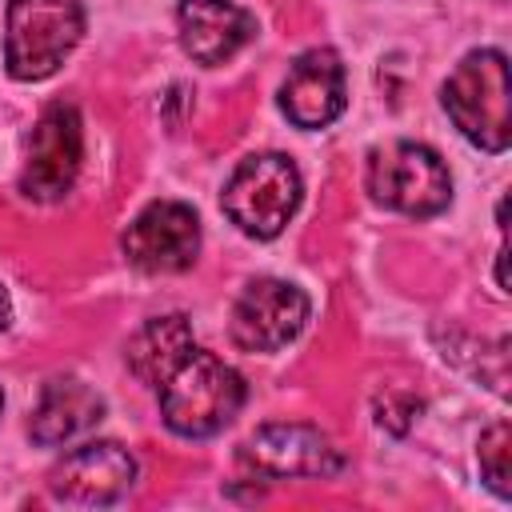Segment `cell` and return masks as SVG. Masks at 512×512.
I'll return each instance as SVG.
<instances>
[{"label":"cell","instance_id":"cell-1","mask_svg":"<svg viewBox=\"0 0 512 512\" xmlns=\"http://www.w3.org/2000/svg\"><path fill=\"white\" fill-rule=\"evenodd\" d=\"M244 408V376L216 352L192 348L160 384V416L176 436L204 440Z\"/></svg>","mask_w":512,"mask_h":512},{"label":"cell","instance_id":"cell-2","mask_svg":"<svg viewBox=\"0 0 512 512\" xmlns=\"http://www.w3.org/2000/svg\"><path fill=\"white\" fill-rule=\"evenodd\" d=\"M444 112L460 128L464 140H472L484 152H504L512 140V88H508V56L500 48H476L468 52L452 76L444 80Z\"/></svg>","mask_w":512,"mask_h":512},{"label":"cell","instance_id":"cell-3","mask_svg":"<svg viewBox=\"0 0 512 512\" xmlns=\"http://www.w3.org/2000/svg\"><path fill=\"white\" fill-rule=\"evenodd\" d=\"M84 36L80 0H8L4 64L12 80H48Z\"/></svg>","mask_w":512,"mask_h":512},{"label":"cell","instance_id":"cell-4","mask_svg":"<svg viewBox=\"0 0 512 512\" xmlns=\"http://www.w3.org/2000/svg\"><path fill=\"white\" fill-rule=\"evenodd\" d=\"M300 192H304V184L288 156L256 152L232 168V176L224 184V212L244 236L272 240L292 220Z\"/></svg>","mask_w":512,"mask_h":512},{"label":"cell","instance_id":"cell-5","mask_svg":"<svg viewBox=\"0 0 512 512\" xmlns=\"http://www.w3.org/2000/svg\"><path fill=\"white\" fill-rule=\"evenodd\" d=\"M368 192L376 204L404 216H436L452 200V176L444 160L416 140L384 144L368 156Z\"/></svg>","mask_w":512,"mask_h":512},{"label":"cell","instance_id":"cell-6","mask_svg":"<svg viewBox=\"0 0 512 512\" xmlns=\"http://www.w3.org/2000/svg\"><path fill=\"white\" fill-rule=\"evenodd\" d=\"M236 464L248 476L292 480V476H336L344 468V456L312 424H264L236 448Z\"/></svg>","mask_w":512,"mask_h":512},{"label":"cell","instance_id":"cell-7","mask_svg":"<svg viewBox=\"0 0 512 512\" xmlns=\"http://www.w3.org/2000/svg\"><path fill=\"white\" fill-rule=\"evenodd\" d=\"M80 160H84V124L76 104H48L32 128V148H28V164L20 176V192L28 200L52 204L60 200L76 176H80Z\"/></svg>","mask_w":512,"mask_h":512},{"label":"cell","instance_id":"cell-8","mask_svg":"<svg viewBox=\"0 0 512 512\" xmlns=\"http://www.w3.org/2000/svg\"><path fill=\"white\" fill-rule=\"evenodd\" d=\"M136 456L116 440H92L64 452L48 472V496L76 508H104L132 492Z\"/></svg>","mask_w":512,"mask_h":512},{"label":"cell","instance_id":"cell-9","mask_svg":"<svg viewBox=\"0 0 512 512\" xmlns=\"http://www.w3.org/2000/svg\"><path fill=\"white\" fill-rule=\"evenodd\" d=\"M304 320H308V296L288 280L260 276L236 296L228 332L244 352H276L300 336Z\"/></svg>","mask_w":512,"mask_h":512},{"label":"cell","instance_id":"cell-10","mask_svg":"<svg viewBox=\"0 0 512 512\" xmlns=\"http://www.w3.org/2000/svg\"><path fill=\"white\" fill-rule=\"evenodd\" d=\"M200 252V220L180 200H152L124 232V256L140 272H184Z\"/></svg>","mask_w":512,"mask_h":512},{"label":"cell","instance_id":"cell-11","mask_svg":"<svg viewBox=\"0 0 512 512\" xmlns=\"http://www.w3.org/2000/svg\"><path fill=\"white\" fill-rule=\"evenodd\" d=\"M348 104L344 64L332 48H308L292 60L280 84V112L296 128H328Z\"/></svg>","mask_w":512,"mask_h":512},{"label":"cell","instance_id":"cell-12","mask_svg":"<svg viewBox=\"0 0 512 512\" xmlns=\"http://www.w3.org/2000/svg\"><path fill=\"white\" fill-rule=\"evenodd\" d=\"M180 48L196 64H228L256 36V16L232 0H180L176 8Z\"/></svg>","mask_w":512,"mask_h":512},{"label":"cell","instance_id":"cell-13","mask_svg":"<svg viewBox=\"0 0 512 512\" xmlns=\"http://www.w3.org/2000/svg\"><path fill=\"white\" fill-rule=\"evenodd\" d=\"M100 420H104V396L76 376H56L44 384L28 432L40 448H56V444L84 436Z\"/></svg>","mask_w":512,"mask_h":512},{"label":"cell","instance_id":"cell-14","mask_svg":"<svg viewBox=\"0 0 512 512\" xmlns=\"http://www.w3.org/2000/svg\"><path fill=\"white\" fill-rule=\"evenodd\" d=\"M192 348H196V344H192V324H188V316L172 312V316L148 320V324L128 340L124 360H128V372H132L140 384L160 388V384L168 380V372H172Z\"/></svg>","mask_w":512,"mask_h":512},{"label":"cell","instance_id":"cell-15","mask_svg":"<svg viewBox=\"0 0 512 512\" xmlns=\"http://www.w3.org/2000/svg\"><path fill=\"white\" fill-rule=\"evenodd\" d=\"M476 460H480L484 484H488L500 500H508V496H512V428H508V420H496L492 428L480 432Z\"/></svg>","mask_w":512,"mask_h":512},{"label":"cell","instance_id":"cell-16","mask_svg":"<svg viewBox=\"0 0 512 512\" xmlns=\"http://www.w3.org/2000/svg\"><path fill=\"white\" fill-rule=\"evenodd\" d=\"M416 412H420V400L408 396V392H384L376 400V424L388 428V432H396V436H404L412 428Z\"/></svg>","mask_w":512,"mask_h":512},{"label":"cell","instance_id":"cell-17","mask_svg":"<svg viewBox=\"0 0 512 512\" xmlns=\"http://www.w3.org/2000/svg\"><path fill=\"white\" fill-rule=\"evenodd\" d=\"M496 288L508 292V244H500V252H496Z\"/></svg>","mask_w":512,"mask_h":512},{"label":"cell","instance_id":"cell-18","mask_svg":"<svg viewBox=\"0 0 512 512\" xmlns=\"http://www.w3.org/2000/svg\"><path fill=\"white\" fill-rule=\"evenodd\" d=\"M8 320H12V300H8V292H4V284H0V332L8 328Z\"/></svg>","mask_w":512,"mask_h":512},{"label":"cell","instance_id":"cell-19","mask_svg":"<svg viewBox=\"0 0 512 512\" xmlns=\"http://www.w3.org/2000/svg\"><path fill=\"white\" fill-rule=\"evenodd\" d=\"M0 404H4V396H0Z\"/></svg>","mask_w":512,"mask_h":512}]
</instances>
